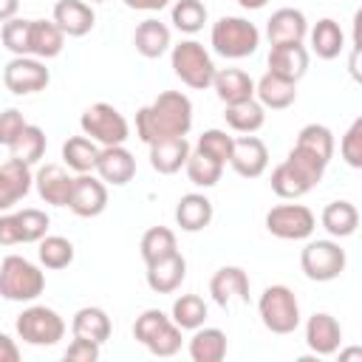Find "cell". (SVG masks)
<instances>
[{
  "label": "cell",
  "mask_w": 362,
  "mask_h": 362,
  "mask_svg": "<svg viewBox=\"0 0 362 362\" xmlns=\"http://www.w3.org/2000/svg\"><path fill=\"white\" fill-rule=\"evenodd\" d=\"M339 359H362V348H348V351H339Z\"/></svg>",
  "instance_id": "6f0895ef"
},
{
  "label": "cell",
  "mask_w": 362,
  "mask_h": 362,
  "mask_svg": "<svg viewBox=\"0 0 362 362\" xmlns=\"http://www.w3.org/2000/svg\"><path fill=\"white\" fill-rule=\"evenodd\" d=\"M345 249L337 240H308L300 252V269L314 283L337 280L345 272Z\"/></svg>",
  "instance_id": "ba28073f"
},
{
  "label": "cell",
  "mask_w": 362,
  "mask_h": 362,
  "mask_svg": "<svg viewBox=\"0 0 362 362\" xmlns=\"http://www.w3.org/2000/svg\"><path fill=\"white\" fill-rule=\"evenodd\" d=\"M45 147H48L45 130L37 127V124H25L23 133L8 144V153H11V158H17V161L31 167V164H37L45 156Z\"/></svg>",
  "instance_id": "d6a6232c"
},
{
  "label": "cell",
  "mask_w": 362,
  "mask_h": 362,
  "mask_svg": "<svg viewBox=\"0 0 362 362\" xmlns=\"http://www.w3.org/2000/svg\"><path fill=\"white\" fill-rule=\"evenodd\" d=\"M232 141H235V139H232L226 130L209 127V130H204V133H201V139H198L195 150L206 153L209 158H215V161H221V164H229V156H232Z\"/></svg>",
  "instance_id": "f6af8a7d"
},
{
  "label": "cell",
  "mask_w": 362,
  "mask_h": 362,
  "mask_svg": "<svg viewBox=\"0 0 362 362\" xmlns=\"http://www.w3.org/2000/svg\"><path fill=\"white\" fill-rule=\"evenodd\" d=\"M31 184H34V175L28 164L17 158H8L6 164H0V212L20 204L28 195Z\"/></svg>",
  "instance_id": "ac0fdd59"
},
{
  "label": "cell",
  "mask_w": 362,
  "mask_h": 362,
  "mask_svg": "<svg viewBox=\"0 0 362 362\" xmlns=\"http://www.w3.org/2000/svg\"><path fill=\"white\" fill-rule=\"evenodd\" d=\"M28 122L23 119V113L17 110V107H6L3 113H0V144H11L20 133H23V127H25Z\"/></svg>",
  "instance_id": "681fc988"
},
{
  "label": "cell",
  "mask_w": 362,
  "mask_h": 362,
  "mask_svg": "<svg viewBox=\"0 0 362 362\" xmlns=\"http://www.w3.org/2000/svg\"><path fill=\"white\" fill-rule=\"evenodd\" d=\"M85 3H88V0H85ZM90 3H105V0H90Z\"/></svg>",
  "instance_id": "680465c9"
},
{
  "label": "cell",
  "mask_w": 362,
  "mask_h": 362,
  "mask_svg": "<svg viewBox=\"0 0 362 362\" xmlns=\"http://www.w3.org/2000/svg\"><path fill=\"white\" fill-rule=\"evenodd\" d=\"M308 34V20L300 8H277L266 20V37L272 45L283 42H303Z\"/></svg>",
  "instance_id": "44dd1931"
},
{
  "label": "cell",
  "mask_w": 362,
  "mask_h": 362,
  "mask_svg": "<svg viewBox=\"0 0 362 362\" xmlns=\"http://www.w3.org/2000/svg\"><path fill=\"white\" fill-rule=\"evenodd\" d=\"M34 187H37V192H40V198L45 204H51V206H68L71 189H74V175L62 164H45V167L37 170Z\"/></svg>",
  "instance_id": "2e32d148"
},
{
  "label": "cell",
  "mask_w": 362,
  "mask_h": 362,
  "mask_svg": "<svg viewBox=\"0 0 362 362\" xmlns=\"http://www.w3.org/2000/svg\"><path fill=\"white\" fill-rule=\"evenodd\" d=\"M17 215V223H20V238L23 243H40L45 235H48V226H51V218L42 212V209H34V206H25Z\"/></svg>",
  "instance_id": "7bdbcfd3"
},
{
  "label": "cell",
  "mask_w": 362,
  "mask_h": 362,
  "mask_svg": "<svg viewBox=\"0 0 362 362\" xmlns=\"http://www.w3.org/2000/svg\"><path fill=\"white\" fill-rule=\"evenodd\" d=\"M144 348H147L153 356H175V354L181 351V328L170 320Z\"/></svg>",
  "instance_id": "c3c4849f"
},
{
  "label": "cell",
  "mask_w": 362,
  "mask_h": 362,
  "mask_svg": "<svg viewBox=\"0 0 362 362\" xmlns=\"http://www.w3.org/2000/svg\"><path fill=\"white\" fill-rule=\"evenodd\" d=\"M170 62H173V71L175 76L192 88V90H204L212 85V76H215V62L209 57V51L198 42V40H181L178 45H173V54H170Z\"/></svg>",
  "instance_id": "5b68a950"
},
{
  "label": "cell",
  "mask_w": 362,
  "mask_h": 362,
  "mask_svg": "<svg viewBox=\"0 0 362 362\" xmlns=\"http://www.w3.org/2000/svg\"><path fill=\"white\" fill-rule=\"evenodd\" d=\"M133 45L144 59H158L170 48V28L156 17H147V20H141L136 25Z\"/></svg>",
  "instance_id": "4316f807"
},
{
  "label": "cell",
  "mask_w": 362,
  "mask_h": 362,
  "mask_svg": "<svg viewBox=\"0 0 362 362\" xmlns=\"http://www.w3.org/2000/svg\"><path fill=\"white\" fill-rule=\"evenodd\" d=\"M141 260L150 266L161 257H170L173 252H178V243H175V232L167 229V226H150L144 235H141Z\"/></svg>",
  "instance_id": "d590c367"
},
{
  "label": "cell",
  "mask_w": 362,
  "mask_h": 362,
  "mask_svg": "<svg viewBox=\"0 0 362 362\" xmlns=\"http://www.w3.org/2000/svg\"><path fill=\"white\" fill-rule=\"evenodd\" d=\"M229 164L240 178H260L266 173V167H269V150L257 136L243 133V136H238L232 141Z\"/></svg>",
  "instance_id": "7c38bea8"
},
{
  "label": "cell",
  "mask_w": 362,
  "mask_h": 362,
  "mask_svg": "<svg viewBox=\"0 0 362 362\" xmlns=\"http://www.w3.org/2000/svg\"><path fill=\"white\" fill-rule=\"evenodd\" d=\"M212 88H215V93H218V99L223 105L243 102V99L255 96V79L246 71H240V68H221V71H215Z\"/></svg>",
  "instance_id": "484cf974"
},
{
  "label": "cell",
  "mask_w": 362,
  "mask_h": 362,
  "mask_svg": "<svg viewBox=\"0 0 362 362\" xmlns=\"http://www.w3.org/2000/svg\"><path fill=\"white\" fill-rule=\"evenodd\" d=\"M269 71L288 79V82H300L308 71V51L303 42H283V45H272L269 51Z\"/></svg>",
  "instance_id": "ffe728a7"
},
{
  "label": "cell",
  "mask_w": 362,
  "mask_h": 362,
  "mask_svg": "<svg viewBox=\"0 0 362 362\" xmlns=\"http://www.w3.org/2000/svg\"><path fill=\"white\" fill-rule=\"evenodd\" d=\"M272 189H274L277 198H286V201H294V198H303L305 192H311V187L286 161H280L272 170Z\"/></svg>",
  "instance_id": "60d3db41"
},
{
  "label": "cell",
  "mask_w": 362,
  "mask_h": 362,
  "mask_svg": "<svg viewBox=\"0 0 362 362\" xmlns=\"http://www.w3.org/2000/svg\"><path fill=\"white\" fill-rule=\"evenodd\" d=\"M209 42L223 59H243L257 51L260 31L246 17H221L218 23H212Z\"/></svg>",
  "instance_id": "3957f363"
},
{
  "label": "cell",
  "mask_w": 362,
  "mask_h": 362,
  "mask_svg": "<svg viewBox=\"0 0 362 362\" xmlns=\"http://www.w3.org/2000/svg\"><path fill=\"white\" fill-rule=\"evenodd\" d=\"M187 277V260L181 252H173L170 257H161L147 266V286L156 294H173Z\"/></svg>",
  "instance_id": "7402d4cb"
},
{
  "label": "cell",
  "mask_w": 362,
  "mask_h": 362,
  "mask_svg": "<svg viewBox=\"0 0 362 362\" xmlns=\"http://www.w3.org/2000/svg\"><path fill=\"white\" fill-rule=\"evenodd\" d=\"M294 144H300V147H305V150H311V153H317L322 161H331V156H334V133L325 127V124H305L300 133H297V141Z\"/></svg>",
  "instance_id": "b9f144b4"
},
{
  "label": "cell",
  "mask_w": 362,
  "mask_h": 362,
  "mask_svg": "<svg viewBox=\"0 0 362 362\" xmlns=\"http://www.w3.org/2000/svg\"><path fill=\"white\" fill-rule=\"evenodd\" d=\"M192 127V102L181 90H164L136 110V136L150 144L164 136H187Z\"/></svg>",
  "instance_id": "6da1fadb"
},
{
  "label": "cell",
  "mask_w": 362,
  "mask_h": 362,
  "mask_svg": "<svg viewBox=\"0 0 362 362\" xmlns=\"http://www.w3.org/2000/svg\"><path fill=\"white\" fill-rule=\"evenodd\" d=\"M308 37H311V51L320 59H337L345 48V34H342L339 23L331 17L317 20V25L308 31Z\"/></svg>",
  "instance_id": "f546056e"
},
{
  "label": "cell",
  "mask_w": 362,
  "mask_h": 362,
  "mask_svg": "<svg viewBox=\"0 0 362 362\" xmlns=\"http://www.w3.org/2000/svg\"><path fill=\"white\" fill-rule=\"evenodd\" d=\"M79 127L82 136H88L90 141H96L99 147H113V144H124L130 139V124L127 119L107 102H96L90 105L82 116H79Z\"/></svg>",
  "instance_id": "8992f818"
},
{
  "label": "cell",
  "mask_w": 362,
  "mask_h": 362,
  "mask_svg": "<svg viewBox=\"0 0 362 362\" xmlns=\"http://www.w3.org/2000/svg\"><path fill=\"white\" fill-rule=\"evenodd\" d=\"M54 23L65 37H85L96 25V14L85 0H57L54 3Z\"/></svg>",
  "instance_id": "d6986e66"
},
{
  "label": "cell",
  "mask_w": 362,
  "mask_h": 362,
  "mask_svg": "<svg viewBox=\"0 0 362 362\" xmlns=\"http://www.w3.org/2000/svg\"><path fill=\"white\" fill-rule=\"evenodd\" d=\"M17 243H23L17 215L6 212V215H0V246H17Z\"/></svg>",
  "instance_id": "816d5d0a"
},
{
  "label": "cell",
  "mask_w": 362,
  "mask_h": 362,
  "mask_svg": "<svg viewBox=\"0 0 362 362\" xmlns=\"http://www.w3.org/2000/svg\"><path fill=\"white\" fill-rule=\"evenodd\" d=\"M305 345L317 356H331L342 345V325L325 311H314L305 322Z\"/></svg>",
  "instance_id": "5bb4252c"
},
{
  "label": "cell",
  "mask_w": 362,
  "mask_h": 362,
  "mask_svg": "<svg viewBox=\"0 0 362 362\" xmlns=\"http://www.w3.org/2000/svg\"><path fill=\"white\" fill-rule=\"evenodd\" d=\"M65 48V34L54 20H31L28 28V54L37 59H54Z\"/></svg>",
  "instance_id": "cb8c5ba5"
},
{
  "label": "cell",
  "mask_w": 362,
  "mask_h": 362,
  "mask_svg": "<svg viewBox=\"0 0 362 362\" xmlns=\"http://www.w3.org/2000/svg\"><path fill=\"white\" fill-rule=\"evenodd\" d=\"M150 147V167L158 175H173L187 164V156L192 153L187 136H164L147 144Z\"/></svg>",
  "instance_id": "9a60e30c"
},
{
  "label": "cell",
  "mask_w": 362,
  "mask_h": 362,
  "mask_svg": "<svg viewBox=\"0 0 362 362\" xmlns=\"http://www.w3.org/2000/svg\"><path fill=\"white\" fill-rule=\"evenodd\" d=\"M71 331H74V337H85V339H93V342L102 345V342L110 339L113 325H110V317H107L105 308H99V305H85V308H79V311L74 314Z\"/></svg>",
  "instance_id": "83f0119b"
},
{
  "label": "cell",
  "mask_w": 362,
  "mask_h": 362,
  "mask_svg": "<svg viewBox=\"0 0 362 362\" xmlns=\"http://www.w3.org/2000/svg\"><path fill=\"white\" fill-rule=\"evenodd\" d=\"M45 291V274L23 255H8L0 263V297L11 303H31Z\"/></svg>",
  "instance_id": "7a4b0ae2"
},
{
  "label": "cell",
  "mask_w": 362,
  "mask_h": 362,
  "mask_svg": "<svg viewBox=\"0 0 362 362\" xmlns=\"http://www.w3.org/2000/svg\"><path fill=\"white\" fill-rule=\"evenodd\" d=\"M99 342L85 339V337H74L71 345L65 348V359L68 362H96L99 359Z\"/></svg>",
  "instance_id": "f907efd6"
},
{
  "label": "cell",
  "mask_w": 362,
  "mask_h": 362,
  "mask_svg": "<svg viewBox=\"0 0 362 362\" xmlns=\"http://www.w3.org/2000/svg\"><path fill=\"white\" fill-rule=\"evenodd\" d=\"M212 201L204 195V192H187L178 198L175 204V223L184 229V232H201L212 223Z\"/></svg>",
  "instance_id": "603a6c76"
},
{
  "label": "cell",
  "mask_w": 362,
  "mask_h": 362,
  "mask_svg": "<svg viewBox=\"0 0 362 362\" xmlns=\"http://www.w3.org/2000/svg\"><path fill=\"white\" fill-rule=\"evenodd\" d=\"M37 255H40V263L45 269H65L74 263V243L62 235H45L40 240Z\"/></svg>",
  "instance_id": "ab89813d"
},
{
  "label": "cell",
  "mask_w": 362,
  "mask_h": 362,
  "mask_svg": "<svg viewBox=\"0 0 362 362\" xmlns=\"http://www.w3.org/2000/svg\"><path fill=\"white\" fill-rule=\"evenodd\" d=\"M311 189L322 181V175H325V167H328V161H322L317 153H311V150H305V147H300V144H294L291 150H288V156L283 158Z\"/></svg>",
  "instance_id": "e575fe53"
},
{
  "label": "cell",
  "mask_w": 362,
  "mask_h": 362,
  "mask_svg": "<svg viewBox=\"0 0 362 362\" xmlns=\"http://www.w3.org/2000/svg\"><path fill=\"white\" fill-rule=\"evenodd\" d=\"M226 334L221 331V328H206V325H201V328H195V334L189 337V345H187V351H189V359L192 362H221L223 356H226Z\"/></svg>",
  "instance_id": "f1b7e54d"
},
{
  "label": "cell",
  "mask_w": 362,
  "mask_h": 362,
  "mask_svg": "<svg viewBox=\"0 0 362 362\" xmlns=\"http://www.w3.org/2000/svg\"><path fill=\"white\" fill-rule=\"evenodd\" d=\"M314 226L317 218L303 204H277L266 212V229L280 240H305L311 238Z\"/></svg>",
  "instance_id": "9c48e42d"
},
{
  "label": "cell",
  "mask_w": 362,
  "mask_h": 362,
  "mask_svg": "<svg viewBox=\"0 0 362 362\" xmlns=\"http://www.w3.org/2000/svg\"><path fill=\"white\" fill-rule=\"evenodd\" d=\"M96 156H99V144L90 141L88 136H71V139L62 144V161H65V167L74 170L76 175H79V173H93Z\"/></svg>",
  "instance_id": "836d02e7"
},
{
  "label": "cell",
  "mask_w": 362,
  "mask_h": 362,
  "mask_svg": "<svg viewBox=\"0 0 362 362\" xmlns=\"http://www.w3.org/2000/svg\"><path fill=\"white\" fill-rule=\"evenodd\" d=\"M14 328H17V337L23 342L37 345V348L57 345L65 337V320L54 308H48V305H28V308H23V314L17 317Z\"/></svg>",
  "instance_id": "52a82bcc"
},
{
  "label": "cell",
  "mask_w": 362,
  "mask_h": 362,
  "mask_svg": "<svg viewBox=\"0 0 362 362\" xmlns=\"http://www.w3.org/2000/svg\"><path fill=\"white\" fill-rule=\"evenodd\" d=\"M17 8H20V0H0V23L17 17Z\"/></svg>",
  "instance_id": "11a10c76"
},
{
  "label": "cell",
  "mask_w": 362,
  "mask_h": 362,
  "mask_svg": "<svg viewBox=\"0 0 362 362\" xmlns=\"http://www.w3.org/2000/svg\"><path fill=\"white\" fill-rule=\"evenodd\" d=\"M184 170H187V178H189L195 187H204V189H206V187H215V184L221 181L223 164L215 161V158H209V156L201 153V150H192V153L187 156Z\"/></svg>",
  "instance_id": "74e56055"
},
{
  "label": "cell",
  "mask_w": 362,
  "mask_h": 362,
  "mask_svg": "<svg viewBox=\"0 0 362 362\" xmlns=\"http://www.w3.org/2000/svg\"><path fill=\"white\" fill-rule=\"evenodd\" d=\"M167 3L170 0H124V6L133 11H161Z\"/></svg>",
  "instance_id": "db71d44e"
},
{
  "label": "cell",
  "mask_w": 362,
  "mask_h": 362,
  "mask_svg": "<svg viewBox=\"0 0 362 362\" xmlns=\"http://www.w3.org/2000/svg\"><path fill=\"white\" fill-rule=\"evenodd\" d=\"M206 17H209V11H206V6L201 0H175L173 8H170L173 25L178 31H184V34H198L204 28Z\"/></svg>",
  "instance_id": "f35d334b"
},
{
  "label": "cell",
  "mask_w": 362,
  "mask_h": 362,
  "mask_svg": "<svg viewBox=\"0 0 362 362\" xmlns=\"http://www.w3.org/2000/svg\"><path fill=\"white\" fill-rule=\"evenodd\" d=\"M3 82L11 93L28 96V93L45 90V85L51 82V74L45 62L37 57H11L8 65L3 68Z\"/></svg>",
  "instance_id": "30bf717a"
},
{
  "label": "cell",
  "mask_w": 362,
  "mask_h": 362,
  "mask_svg": "<svg viewBox=\"0 0 362 362\" xmlns=\"http://www.w3.org/2000/svg\"><path fill=\"white\" fill-rule=\"evenodd\" d=\"M240 3V8H249V11H257V8H263L269 0H238Z\"/></svg>",
  "instance_id": "9f6ffc18"
},
{
  "label": "cell",
  "mask_w": 362,
  "mask_h": 362,
  "mask_svg": "<svg viewBox=\"0 0 362 362\" xmlns=\"http://www.w3.org/2000/svg\"><path fill=\"white\" fill-rule=\"evenodd\" d=\"M96 175L105 181V184H113V187H124L127 181H133L136 175V158L133 153L124 147V144H113V147H99V156H96Z\"/></svg>",
  "instance_id": "4fadbf2b"
},
{
  "label": "cell",
  "mask_w": 362,
  "mask_h": 362,
  "mask_svg": "<svg viewBox=\"0 0 362 362\" xmlns=\"http://www.w3.org/2000/svg\"><path fill=\"white\" fill-rule=\"evenodd\" d=\"M255 99L263 105V107H272V110H283L288 105H294L297 99V82H288L272 71H266L257 82H255Z\"/></svg>",
  "instance_id": "d4e9b609"
},
{
  "label": "cell",
  "mask_w": 362,
  "mask_h": 362,
  "mask_svg": "<svg viewBox=\"0 0 362 362\" xmlns=\"http://www.w3.org/2000/svg\"><path fill=\"white\" fill-rule=\"evenodd\" d=\"M17 359H20V348H17V342H14L8 334L0 331V362H17Z\"/></svg>",
  "instance_id": "f5cc1de1"
},
{
  "label": "cell",
  "mask_w": 362,
  "mask_h": 362,
  "mask_svg": "<svg viewBox=\"0 0 362 362\" xmlns=\"http://www.w3.org/2000/svg\"><path fill=\"white\" fill-rule=\"evenodd\" d=\"M339 153H342L348 167L362 170V116H356L351 122V127L345 130V136L339 141Z\"/></svg>",
  "instance_id": "bcb514c9"
},
{
  "label": "cell",
  "mask_w": 362,
  "mask_h": 362,
  "mask_svg": "<svg viewBox=\"0 0 362 362\" xmlns=\"http://www.w3.org/2000/svg\"><path fill=\"white\" fill-rule=\"evenodd\" d=\"M322 226L331 238H351L359 226V209L351 201H331L322 209Z\"/></svg>",
  "instance_id": "1f68e13d"
},
{
  "label": "cell",
  "mask_w": 362,
  "mask_h": 362,
  "mask_svg": "<svg viewBox=\"0 0 362 362\" xmlns=\"http://www.w3.org/2000/svg\"><path fill=\"white\" fill-rule=\"evenodd\" d=\"M223 119H226V124H229L235 133H257V130L266 124V107L252 96V99L226 105Z\"/></svg>",
  "instance_id": "4dcf8cb0"
},
{
  "label": "cell",
  "mask_w": 362,
  "mask_h": 362,
  "mask_svg": "<svg viewBox=\"0 0 362 362\" xmlns=\"http://www.w3.org/2000/svg\"><path fill=\"white\" fill-rule=\"evenodd\" d=\"M68 209L79 218H96L107 209V187L102 178L90 175V173H79L74 178V189H71V201Z\"/></svg>",
  "instance_id": "8fae6325"
},
{
  "label": "cell",
  "mask_w": 362,
  "mask_h": 362,
  "mask_svg": "<svg viewBox=\"0 0 362 362\" xmlns=\"http://www.w3.org/2000/svg\"><path fill=\"white\" fill-rule=\"evenodd\" d=\"M257 314L260 322L266 325V331L272 334H294L300 325V303L294 297V291L283 283L277 286H266L260 300H257Z\"/></svg>",
  "instance_id": "277c9868"
},
{
  "label": "cell",
  "mask_w": 362,
  "mask_h": 362,
  "mask_svg": "<svg viewBox=\"0 0 362 362\" xmlns=\"http://www.w3.org/2000/svg\"><path fill=\"white\" fill-rule=\"evenodd\" d=\"M167 322H170V317H167L161 308H147V311H141V314L136 317V322H133V337H136V342L147 345Z\"/></svg>",
  "instance_id": "7dc6e473"
},
{
  "label": "cell",
  "mask_w": 362,
  "mask_h": 362,
  "mask_svg": "<svg viewBox=\"0 0 362 362\" xmlns=\"http://www.w3.org/2000/svg\"><path fill=\"white\" fill-rule=\"evenodd\" d=\"M28 28H31V20H20V17L6 20L0 28V40H3L6 51H11L14 57H31L28 54Z\"/></svg>",
  "instance_id": "ee69618b"
},
{
  "label": "cell",
  "mask_w": 362,
  "mask_h": 362,
  "mask_svg": "<svg viewBox=\"0 0 362 362\" xmlns=\"http://www.w3.org/2000/svg\"><path fill=\"white\" fill-rule=\"evenodd\" d=\"M209 294L221 308H226L232 300L249 303V274L240 266H221L209 280Z\"/></svg>",
  "instance_id": "e0dca14e"
},
{
  "label": "cell",
  "mask_w": 362,
  "mask_h": 362,
  "mask_svg": "<svg viewBox=\"0 0 362 362\" xmlns=\"http://www.w3.org/2000/svg\"><path fill=\"white\" fill-rule=\"evenodd\" d=\"M181 331H195L206 322V303L198 294H181L173 303V317H170Z\"/></svg>",
  "instance_id": "8d00e7d4"
}]
</instances>
